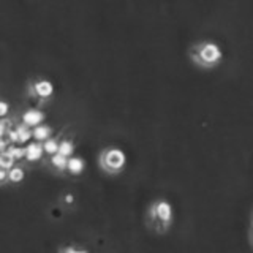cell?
I'll list each match as a JSON object with an SVG mask.
<instances>
[{
	"instance_id": "cell-5",
	"label": "cell",
	"mask_w": 253,
	"mask_h": 253,
	"mask_svg": "<svg viewBox=\"0 0 253 253\" xmlns=\"http://www.w3.org/2000/svg\"><path fill=\"white\" fill-rule=\"evenodd\" d=\"M44 150H43V144L40 141H30L24 146V162L27 165H34L42 162L44 158Z\"/></svg>"
},
{
	"instance_id": "cell-12",
	"label": "cell",
	"mask_w": 253,
	"mask_h": 253,
	"mask_svg": "<svg viewBox=\"0 0 253 253\" xmlns=\"http://www.w3.org/2000/svg\"><path fill=\"white\" fill-rule=\"evenodd\" d=\"M59 141H60V139H57L55 136H51V138H47L46 141L42 142L46 157L54 155V154H57V152H59Z\"/></svg>"
},
{
	"instance_id": "cell-14",
	"label": "cell",
	"mask_w": 253,
	"mask_h": 253,
	"mask_svg": "<svg viewBox=\"0 0 253 253\" xmlns=\"http://www.w3.org/2000/svg\"><path fill=\"white\" fill-rule=\"evenodd\" d=\"M10 109H11L10 108V103L0 98V119H5L8 114H10Z\"/></svg>"
},
{
	"instance_id": "cell-4",
	"label": "cell",
	"mask_w": 253,
	"mask_h": 253,
	"mask_svg": "<svg viewBox=\"0 0 253 253\" xmlns=\"http://www.w3.org/2000/svg\"><path fill=\"white\" fill-rule=\"evenodd\" d=\"M27 93L30 98L44 105V103H49L54 98V84L43 76L30 78L27 83Z\"/></svg>"
},
{
	"instance_id": "cell-13",
	"label": "cell",
	"mask_w": 253,
	"mask_h": 253,
	"mask_svg": "<svg viewBox=\"0 0 253 253\" xmlns=\"http://www.w3.org/2000/svg\"><path fill=\"white\" fill-rule=\"evenodd\" d=\"M16 163V158L13 157V154L10 152V150H2L0 152V166L2 168H5V169H10L11 166H14Z\"/></svg>"
},
{
	"instance_id": "cell-3",
	"label": "cell",
	"mask_w": 253,
	"mask_h": 253,
	"mask_svg": "<svg viewBox=\"0 0 253 253\" xmlns=\"http://www.w3.org/2000/svg\"><path fill=\"white\" fill-rule=\"evenodd\" d=\"M98 165H100V169L105 174H108V176H117V174H121L125 169L126 155L122 149L109 146L100 152Z\"/></svg>"
},
{
	"instance_id": "cell-17",
	"label": "cell",
	"mask_w": 253,
	"mask_h": 253,
	"mask_svg": "<svg viewBox=\"0 0 253 253\" xmlns=\"http://www.w3.org/2000/svg\"><path fill=\"white\" fill-rule=\"evenodd\" d=\"M59 252H65V253H78V252H87L85 249H79V247H75V245H71V247H60Z\"/></svg>"
},
{
	"instance_id": "cell-15",
	"label": "cell",
	"mask_w": 253,
	"mask_h": 253,
	"mask_svg": "<svg viewBox=\"0 0 253 253\" xmlns=\"http://www.w3.org/2000/svg\"><path fill=\"white\" fill-rule=\"evenodd\" d=\"M62 204L63 206H67V208H71V206H75V203H76V196L73 195V193H65L62 196Z\"/></svg>"
},
{
	"instance_id": "cell-16",
	"label": "cell",
	"mask_w": 253,
	"mask_h": 253,
	"mask_svg": "<svg viewBox=\"0 0 253 253\" xmlns=\"http://www.w3.org/2000/svg\"><path fill=\"white\" fill-rule=\"evenodd\" d=\"M8 185V169L0 166V187Z\"/></svg>"
},
{
	"instance_id": "cell-2",
	"label": "cell",
	"mask_w": 253,
	"mask_h": 253,
	"mask_svg": "<svg viewBox=\"0 0 253 253\" xmlns=\"http://www.w3.org/2000/svg\"><path fill=\"white\" fill-rule=\"evenodd\" d=\"M190 57H192V60L196 65L204 68H212L217 67L221 62V59H223V51L213 42H201L190 49Z\"/></svg>"
},
{
	"instance_id": "cell-8",
	"label": "cell",
	"mask_w": 253,
	"mask_h": 253,
	"mask_svg": "<svg viewBox=\"0 0 253 253\" xmlns=\"http://www.w3.org/2000/svg\"><path fill=\"white\" fill-rule=\"evenodd\" d=\"M84 171H85V162H84L83 157H79V155H71V157H68L67 176L79 177V176H83Z\"/></svg>"
},
{
	"instance_id": "cell-11",
	"label": "cell",
	"mask_w": 253,
	"mask_h": 253,
	"mask_svg": "<svg viewBox=\"0 0 253 253\" xmlns=\"http://www.w3.org/2000/svg\"><path fill=\"white\" fill-rule=\"evenodd\" d=\"M75 150H76V144L73 139L65 138V139H60L59 141V152L65 157H71L75 155Z\"/></svg>"
},
{
	"instance_id": "cell-6",
	"label": "cell",
	"mask_w": 253,
	"mask_h": 253,
	"mask_svg": "<svg viewBox=\"0 0 253 253\" xmlns=\"http://www.w3.org/2000/svg\"><path fill=\"white\" fill-rule=\"evenodd\" d=\"M44 121H46V114L38 108H29L21 114V122L24 125L30 126V128H34V126L43 124Z\"/></svg>"
},
{
	"instance_id": "cell-1",
	"label": "cell",
	"mask_w": 253,
	"mask_h": 253,
	"mask_svg": "<svg viewBox=\"0 0 253 253\" xmlns=\"http://www.w3.org/2000/svg\"><path fill=\"white\" fill-rule=\"evenodd\" d=\"M174 212L172 206L166 200H157L147 209V225L155 233H166L172 225Z\"/></svg>"
},
{
	"instance_id": "cell-7",
	"label": "cell",
	"mask_w": 253,
	"mask_h": 253,
	"mask_svg": "<svg viewBox=\"0 0 253 253\" xmlns=\"http://www.w3.org/2000/svg\"><path fill=\"white\" fill-rule=\"evenodd\" d=\"M47 168H49L54 174H59V176H63L67 174V165H68V157L62 155L60 152L49 155L47 157Z\"/></svg>"
},
{
	"instance_id": "cell-9",
	"label": "cell",
	"mask_w": 253,
	"mask_h": 253,
	"mask_svg": "<svg viewBox=\"0 0 253 253\" xmlns=\"http://www.w3.org/2000/svg\"><path fill=\"white\" fill-rule=\"evenodd\" d=\"M24 179H26V166L24 165L16 163L8 169V185H19Z\"/></svg>"
},
{
	"instance_id": "cell-10",
	"label": "cell",
	"mask_w": 253,
	"mask_h": 253,
	"mask_svg": "<svg viewBox=\"0 0 253 253\" xmlns=\"http://www.w3.org/2000/svg\"><path fill=\"white\" fill-rule=\"evenodd\" d=\"M32 134H34V139L35 141L43 142L47 138L54 136V128H52L51 125H46L43 122V124H40V125H37V126H34V128H32Z\"/></svg>"
}]
</instances>
